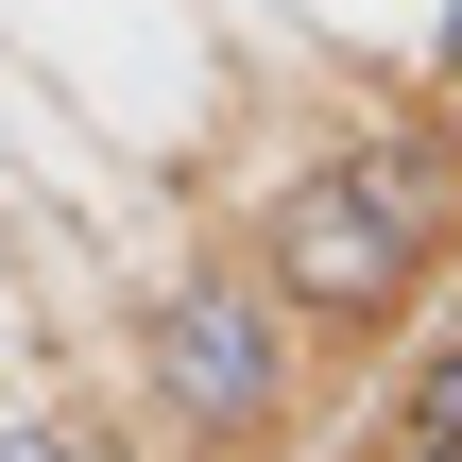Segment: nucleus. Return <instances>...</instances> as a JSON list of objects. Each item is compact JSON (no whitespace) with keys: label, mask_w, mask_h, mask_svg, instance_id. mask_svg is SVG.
<instances>
[{"label":"nucleus","mask_w":462,"mask_h":462,"mask_svg":"<svg viewBox=\"0 0 462 462\" xmlns=\"http://www.w3.org/2000/svg\"><path fill=\"white\" fill-rule=\"evenodd\" d=\"M120 394H137L189 462H274V429L309 411V326H291V309L257 291V257L223 240V257H189V274L137 291Z\"/></svg>","instance_id":"2"},{"label":"nucleus","mask_w":462,"mask_h":462,"mask_svg":"<svg viewBox=\"0 0 462 462\" xmlns=\"http://www.w3.org/2000/svg\"><path fill=\"white\" fill-rule=\"evenodd\" d=\"M394 446H411V462H462V343H429V360L394 377Z\"/></svg>","instance_id":"3"},{"label":"nucleus","mask_w":462,"mask_h":462,"mask_svg":"<svg viewBox=\"0 0 462 462\" xmlns=\"http://www.w3.org/2000/svg\"><path fill=\"white\" fill-rule=\"evenodd\" d=\"M377 462H411V446H377Z\"/></svg>","instance_id":"6"},{"label":"nucleus","mask_w":462,"mask_h":462,"mask_svg":"<svg viewBox=\"0 0 462 462\" xmlns=\"http://www.w3.org/2000/svg\"><path fill=\"white\" fill-rule=\"evenodd\" d=\"M429 120H462V0L429 17Z\"/></svg>","instance_id":"5"},{"label":"nucleus","mask_w":462,"mask_h":462,"mask_svg":"<svg viewBox=\"0 0 462 462\" xmlns=\"http://www.w3.org/2000/svg\"><path fill=\"white\" fill-rule=\"evenodd\" d=\"M0 462H137V446H120V429H86V411H17Z\"/></svg>","instance_id":"4"},{"label":"nucleus","mask_w":462,"mask_h":462,"mask_svg":"<svg viewBox=\"0 0 462 462\" xmlns=\"http://www.w3.org/2000/svg\"><path fill=\"white\" fill-rule=\"evenodd\" d=\"M240 257H257V291H274L291 326H326V343L411 326V309H429V274L462 257V120L411 103V120L326 137L309 171H274V189H257Z\"/></svg>","instance_id":"1"}]
</instances>
